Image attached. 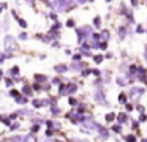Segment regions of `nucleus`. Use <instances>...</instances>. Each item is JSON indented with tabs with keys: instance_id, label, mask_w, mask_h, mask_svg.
I'll return each instance as SVG.
<instances>
[{
	"instance_id": "nucleus-1",
	"label": "nucleus",
	"mask_w": 147,
	"mask_h": 142,
	"mask_svg": "<svg viewBox=\"0 0 147 142\" xmlns=\"http://www.w3.org/2000/svg\"><path fill=\"white\" fill-rule=\"evenodd\" d=\"M3 46H5V52H14V50L19 49L18 46V41L13 35H5L3 38Z\"/></svg>"
},
{
	"instance_id": "nucleus-2",
	"label": "nucleus",
	"mask_w": 147,
	"mask_h": 142,
	"mask_svg": "<svg viewBox=\"0 0 147 142\" xmlns=\"http://www.w3.org/2000/svg\"><path fill=\"white\" fill-rule=\"evenodd\" d=\"M93 33V28L90 25H82V27L76 28V36H78V41L82 43L84 40H89L90 35Z\"/></svg>"
},
{
	"instance_id": "nucleus-3",
	"label": "nucleus",
	"mask_w": 147,
	"mask_h": 142,
	"mask_svg": "<svg viewBox=\"0 0 147 142\" xmlns=\"http://www.w3.org/2000/svg\"><path fill=\"white\" fill-rule=\"evenodd\" d=\"M93 101H95L96 104H103V106H109L108 100H106V93L105 90H103V87H98L95 90V96H93Z\"/></svg>"
},
{
	"instance_id": "nucleus-4",
	"label": "nucleus",
	"mask_w": 147,
	"mask_h": 142,
	"mask_svg": "<svg viewBox=\"0 0 147 142\" xmlns=\"http://www.w3.org/2000/svg\"><path fill=\"white\" fill-rule=\"evenodd\" d=\"M144 88L142 87H133L130 90V96H131V100H134V103H138V101H139V98L142 96L144 95Z\"/></svg>"
},
{
	"instance_id": "nucleus-5",
	"label": "nucleus",
	"mask_w": 147,
	"mask_h": 142,
	"mask_svg": "<svg viewBox=\"0 0 147 142\" xmlns=\"http://www.w3.org/2000/svg\"><path fill=\"white\" fill-rule=\"evenodd\" d=\"M84 68H87V63L86 62H81V60H78V62H74V60H73V63H71V65H70V69H71V71H82V69Z\"/></svg>"
},
{
	"instance_id": "nucleus-6",
	"label": "nucleus",
	"mask_w": 147,
	"mask_h": 142,
	"mask_svg": "<svg viewBox=\"0 0 147 142\" xmlns=\"http://www.w3.org/2000/svg\"><path fill=\"white\" fill-rule=\"evenodd\" d=\"M21 93H22V95H26V96H33V93H35V92H33V88H32V85H30V84H27V82H26V84H24L22 85V88H21Z\"/></svg>"
},
{
	"instance_id": "nucleus-7",
	"label": "nucleus",
	"mask_w": 147,
	"mask_h": 142,
	"mask_svg": "<svg viewBox=\"0 0 147 142\" xmlns=\"http://www.w3.org/2000/svg\"><path fill=\"white\" fill-rule=\"evenodd\" d=\"M52 69H54L57 74H65V73L70 69V66L65 65V63H59V65H54V68H52Z\"/></svg>"
},
{
	"instance_id": "nucleus-8",
	"label": "nucleus",
	"mask_w": 147,
	"mask_h": 142,
	"mask_svg": "<svg viewBox=\"0 0 147 142\" xmlns=\"http://www.w3.org/2000/svg\"><path fill=\"white\" fill-rule=\"evenodd\" d=\"M98 137L96 139H100V141H106V139H109V129L108 128H105V126L101 125V128L98 129Z\"/></svg>"
},
{
	"instance_id": "nucleus-9",
	"label": "nucleus",
	"mask_w": 147,
	"mask_h": 142,
	"mask_svg": "<svg viewBox=\"0 0 147 142\" xmlns=\"http://www.w3.org/2000/svg\"><path fill=\"white\" fill-rule=\"evenodd\" d=\"M76 92H78V84H76V82H68V84H67V96L74 95Z\"/></svg>"
},
{
	"instance_id": "nucleus-10",
	"label": "nucleus",
	"mask_w": 147,
	"mask_h": 142,
	"mask_svg": "<svg viewBox=\"0 0 147 142\" xmlns=\"http://www.w3.org/2000/svg\"><path fill=\"white\" fill-rule=\"evenodd\" d=\"M49 110H51L52 117H57V115H60V114H62V110H60V107L57 106V103H52L51 106H49Z\"/></svg>"
},
{
	"instance_id": "nucleus-11",
	"label": "nucleus",
	"mask_w": 147,
	"mask_h": 142,
	"mask_svg": "<svg viewBox=\"0 0 147 142\" xmlns=\"http://www.w3.org/2000/svg\"><path fill=\"white\" fill-rule=\"evenodd\" d=\"M130 28H127V27H119V30H117V35H119V38L120 40H125L127 38V35L130 33Z\"/></svg>"
},
{
	"instance_id": "nucleus-12",
	"label": "nucleus",
	"mask_w": 147,
	"mask_h": 142,
	"mask_svg": "<svg viewBox=\"0 0 147 142\" xmlns=\"http://www.w3.org/2000/svg\"><path fill=\"white\" fill-rule=\"evenodd\" d=\"M48 36L51 38V41L52 40H59V38H60V32H59L57 28H51V30L48 32Z\"/></svg>"
},
{
	"instance_id": "nucleus-13",
	"label": "nucleus",
	"mask_w": 147,
	"mask_h": 142,
	"mask_svg": "<svg viewBox=\"0 0 147 142\" xmlns=\"http://www.w3.org/2000/svg\"><path fill=\"white\" fill-rule=\"evenodd\" d=\"M115 118H117V122H119V123H122V125H125V123H127L128 120H130V118H128V114H127V112L119 114V115L115 117Z\"/></svg>"
},
{
	"instance_id": "nucleus-14",
	"label": "nucleus",
	"mask_w": 147,
	"mask_h": 142,
	"mask_svg": "<svg viewBox=\"0 0 147 142\" xmlns=\"http://www.w3.org/2000/svg\"><path fill=\"white\" fill-rule=\"evenodd\" d=\"M14 101H16L18 104H27V103H29V96H26V95L21 93L18 98H14Z\"/></svg>"
},
{
	"instance_id": "nucleus-15",
	"label": "nucleus",
	"mask_w": 147,
	"mask_h": 142,
	"mask_svg": "<svg viewBox=\"0 0 147 142\" xmlns=\"http://www.w3.org/2000/svg\"><path fill=\"white\" fill-rule=\"evenodd\" d=\"M11 122H13V120L10 118V115H2V114H0V123H3V125L10 126Z\"/></svg>"
},
{
	"instance_id": "nucleus-16",
	"label": "nucleus",
	"mask_w": 147,
	"mask_h": 142,
	"mask_svg": "<svg viewBox=\"0 0 147 142\" xmlns=\"http://www.w3.org/2000/svg\"><path fill=\"white\" fill-rule=\"evenodd\" d=\"M115 82H117V85H120V87H125V85H128V77L123 74V77H122V76H120V77H117V81H115Z\"/></svg>"
},
{
	"instance_id": "nucleus-17",
	"label": "nucleus",
	"mask_w": 147,
	"mask_h": 142,
	"mask_svg": "<svg viewBox=\"0 0 147 142\" xmlns=\"http://www.w3.org/2000/svg\"><path fill=\"white\" fill-rule=\"evenodd\" d=\"M32 106L35 107V109H41V107L45 106V103H43V100H38V98H35V100H32Z\"/></svg>"
},
{
	"instance_id": "nucleus-18",
	"label": "nucleus",
	"mask_w": 147,
	"mask_h": 142,
	"mask_svg": "<svg viewBox=\"0 0 147 142\" xmlns=\"http://www.w3.org/2000/svg\"><path fill=\"white\" fill-rule=\"evenodd\" d=\"M35 81L40 82V84H45V82L49 81V79H48V76H45V74H35Z\"/></svg>"
},
{
	"instance_id": "nucleus-19",
	"label": "nucleus",
	"mask_w": 147,
	"mask_h": 142,
	"mask_svg": "<svg viewBox=\"0 0 147 142\" xmlns=\"http://www.w3.org/2000/svg\"><path fill=\"white\" fill-rule=\"evenodd\" d=\"M19 66H18V65H14V66H11V68H10V76H11V77H14V76H19Z\"/></svg>"
},
{
	"instance_id": "nucleus-20",
	"label": "nucleus",
	"mask_w": 147,
	"mask_h": 142,
	"mask_svg": "<svg viewBox=\"0 0 147 142\" xmlns=\"http://www.w3.org/2000/svg\"><path fill=\"white\" fill-rule=\"evenodd\" d=\"M16 21H18V24H19V25H21V27H22V28H24V30H26V28H27V27H29V24H27V21H26V19H22V17H18V19H16Z\"/></svg>"
},
{
	"instance_id": "nucleus-21",
	"label": "nucleus",
	"mask_w": 147,
	"mask_h": 142,
	"mask_svg": "<svg viewBox=\"0 0 147 142\" xmlns=\"http://www.w3.org/2000/svg\"><path fill=\"white\" fill-rule=\"evenodd\" d=\"M115 117H117V115H115L114 112H109V114H106L105 118H106V122H108V123H111V122H114V120H115Z\"/></svg>"
},
{
	"instance_id": "nucleus-22",
	"label": "nucleus",
	"mask_w": 147,
	"mask_h": 142,
	"mask_svg": "<svg viewBox=\"0 0 147 142\" xmlns=\"http://www.w3.org/2000/svg\"><path fill=\"white\" fill-rule=\"evenodd\" d=\"M93 27H96V28L101 27V17H100V16H95V17H93Z\"/></svg>"
},
{
	"instance_id": "nucleus-23",
	"label": "nucleus",
	"mask_w": 147,
	"mask_h": 142,
	"mask_svg": "<svg viewBox=\"0 0 147 142\" xmlns=\"http://www.w3.org/2000/svg\"><path fill=\"white\" fill-rule=\"evenodd\" d=\"M112 131H114V133H117V134H120V133H122V123H119L117 122V125H112Z\"/></svg>"
},
{
	"instance_id": "nucleus-24",
	"label": "nucleus",
	"mask_w": 147,
	"mask_h": 142,
	"mask_svg": "<svg viewBox=\"0 0 147 142\" xmlns=\"http://www.w3.org/2000/svg\"><path fill=\"white\" fill-rule=\"evenodd\" d=\"M18 114H19V115H27V117H32V115H33V110H26V109H21V110H18Z\"/></svg>"
},
{
	"instance_id": "nucleus-25",
	"label": "nucleus",
	"mask_w": 147,
	"mask_h": 142,
	"mask_svg": "<svg viewBox=\"0 0 147 142\" xmlns=\"http://www.w3.org/2000/svg\"><path fill=\"white\" fill-rule=\"evenodd\" d=\"M119 103H120V104L128 103V98H127V95H125V93H120V95H119Z\"/></svg>"
},
{
	"instance_id": "nucleus-26",
	"label": "nucleus",
	"mask_w": 147,
	"mask_h": 142,
	"mask_svg": "<svg viewBox=\"0 0 147 142\" xmlns=\"http://www.w3.org/2000/svg\"><path fill=\"white\" fill-rule=\"evenodd\" d=\"M38 131H40V123H33V125H32V128H30V133L36 134Z\"/></svg>"
},
{
	"instance_id": "nucleus-27",
	"label": "nucleus",
	"mask_w": 147,
	"mask_h": 142,
	"mask_svg": "<svg viewBox=\"0 0 147 142\" xmlns=\"http://www.w3.org/2000/svg\"><path fill=\"white\" fill-rule=\"evenodd\" d=\"M100 35H101V40H105V41H108L109 38H111V35H109V32H108V30H103Z\"/></svg>"
},
{
	"instance_id": "nucleus-28",
	"label": "nucleus",
	"mask_w": 147,
	"mask_h": 142,
	"mask_svg": "<svg viewBox=\"0 0 147 142\" xmlns=\"http://www.w3.org/2000/svg\"><path fill=\"white\" fill-rule=\"evenodd\" d=\"M103 60H105V57H103L101 54H98V55H95V57H93V62H95L96 65H98V63H101Z\"/></svg>"
},
{
	"instance_id": "nucleus-29",
	"label": "nucleus",
	"mask_w": 147,
	"mask_h": 142,
	"mask_svg": "<svg viewBox=\"0 0 147 142\" xmlns=\"http://www.w3.org/2000/svg\"><path fill=\"white\" fill-rule=\"evenodd\" d=\"M68 104H70V106H78V100L70 95V98H68Z\"/></svg>"
},
{
	"instance_id": "nucleus-30",
	"label": "nucleus",
	"mask_w": 147,
	"mask_h": 142,
	"mask_svg": "<svg viewBox=\"0 0 147 142\" xmlns=\"http://www.w3.org/2000/svg\"><path fill=\"white\" fill-rule=\"evenodd\" d=\"M89 74H92V69H89V68H84L82 71H81V76H82V77H87Z\"/></svg>"
},
{
	"instance_id": "nucleus-31",
	"label": "nucleus",
	"mask_w": 147,
	"mask_h": 142,
	"mask_svg": "<svg viewBox=\"0 0 147 142\" xmlns=\"http://www.w3.org/2000/svg\"><path fill=\"white\" fill-rule=\"evenodd\" d=\"M106 47H108V41H100V44H98V49H101V50H106Z\"/></svg>"
},
{
	"instance_id": "nucleus-32",
	"label": "nucleus",
	"mask_w": 147,
	"mask_h": 142,
	"mask_svg": "<svg viewBox=\"0 0 147 142\" xmlns=\"http://www.w3.org/2000/svg\"><path fill=\"white\" fill-rule=\"evenodd\" d=\"M19 126H21V123H19V122H16V123H14V122H11V125L8 126V128H10L11 131H14V129H18Z\"/></svg>"
},
{
	"instance_id": "nucleus-33",
	"label": "nucleus",
	"mask_w": 147,
	"mask_h": 142,
	"mask_svg": "<svg viewBox=\"0 0 147 142\" xmlns=\"http://www.w3.org/2000/svg\"><path fill=\"white\" fill-rule=\"evenodd\" d=\"M27 38H29V35H27V32H22V33H19V36H18V40H21V41H27Z\"/></svg>"
},
{
	"instance_id": "nucleus-34",
	"label": "nucleus",
	"mask_w": 147,
	"mask_h": 142,
	"mask_svg": "<svg viewBox=\"0 0 147 142\" xmlns=\"http://www.w3.org/2000/svg\"><path fill=\"white\" fill-rule=\"evenodd\" d=\"M8 27H10V19L5 17L3 19V32H8Z\"/></svg>"
},
{
	"instance_id": "nucleus-35",
	"label": "nucleus",
	"mask_w": 147,
	"mask_h": 142,
	"mask_svg": "<svg viewBox=\"0 0 147 142\" xmlns=\"http://www.w3.org/2000/svg\"><path fill=\"white\" fill-rule=\"evenodd\" d=\"M19 95H21V92H19V90H10V96L13 98V100H14V98H18Z\"/></svg>"
},
{
	"instance_id": "nucleus-36",
	"label": "nucleus",
	"mask_w": 147,
	"mask_h": 142,
	"mask_svg": "<svg viewBox=\"0 0 147 142\" xmlns=\"http://www.w3.org/2000/svg\"><path fill=\"white\" fill-rule=\"evenodd\" d=\"M62 82H63V81H62V77H54L51 81V85H59V84H62Z\"/></svg>"
},
{
	"instance_id": "nucleus-37",
	"label": "nucleus",
	"mask_w": 147,
	"mask_h": 142,
	"mask_svg": "<svg viewBox=\"0 0 147 142\" xmlns=\"http://www.w3.org/2000/svg\"><path fill=\"white\" fill-rule=\"evenodd\" d=\"M54 133H55V131H54L52 128H48V129H46V133H45V134H46V137H48V139H51Z\"/></svg>"
},
{
	"instance_id": "nucleus-38",
	"label": "nucleus",
	"mask_w": 147,
	"mask_h": 142,
	"mask_svg": "<svg viewBox=\"0 0 147 142\" xmlns=\"http://www.w3.org/2000/svg\"><path fill=\"white\" fill-rule=\"evenodd\" d=\"M67 27H70V28L76 27V22H74V19H68V21H67Z\"/></svg>"
},
{
	"instance_id": "nucleus-39",
	"label": "nucleus",
	"mask_w": 147,
	"mask_h": 142,
	"mask_svg": "<svg viewBox=\"0 0 147 142\" xmlns=\"http://www.w3.org/2000/svg\"><path fill=\"white\" fill-rule=\"evenodd\" d=\"M125 141H128V142H134V141H136V136H134V134H130V136H125Z\"/></svg>"
},
{
	"instance_id": "nucleus-40",
	"label": "nucleus",
	"mask_w": 147,
	"mask_h": 142,
	"mask_svg": "<svg viewBox=\"0 0 147 142\" xmlns=\"http://www.w3.org/2000/svg\"><path fill=\"white\" fill-rule=\"evenodd\" d=\"M13 82H14V79H11V77H7V79H5V84H7V87H13Z\"/></svg>"
},
{
	"instance_id": "nucleus-41",
	"label": "nucleus",
	"mask_w": 147,
	"mask_h": 142,
	"mask_svg": "<svg viewBox=\"0 0 147 142\" xmlns=\"http://www.w3.org/2000/svg\"><path fill=\"white\" fill-rule=\"evenodd\" d=\"M7 59H8V57H7V52H0V65H2V63H3Z\"/></svg>"
},
{
	"instance_id": "nucleus-42",
	"label": "nucleus",
	"mask_w": 147,
	"mask_h": 142,
	"mask_svg": "<svg viewBox=\"0 0 147 142\" xmlns=\"http://www.w3.org/2000/svg\"><path fill=\"white\" fill-rule=\"evenodd\" d=\"M92 74H93V76H96V77H100V76H101V69H98V68L92 69Z\"/></svg>"
},
{
	"instance_id": "nucleus-43",
	"label": "nucleus",
	"mask_w": 147,
	"mask_h": 142,
	"mask_svg": "<svg viewBox=\"0 0 147 142\" xmlns=\"http://www.w3.org/2000/svg\"><path fill=\"white\" fill-rule=\"evenodd\" d=\"M8 8V3L7 2H2L0 3V14H2V11H3V9H7Z\"/></svg>"
},
{
	"instance_id": "nucleus-44",
	"label": "nucleus",
	"mask_w": 147,
	"mask_h": 142,
	"mask_svg": "<svg viewBox=\"0 0 147 142\" xmlns=\"http://www.w3.org/2000/svg\"><path fill=\"white\" fill-rule=\"evenodd\" d=\"M49 17H51L52 19V21H57V13H55V11H51V13H49Z\"/></svg>"
},
{
	"instance_id": "nucleus-45",
	"label": "nucleus",
	"mask_w": 147,
	"mask_h": 142,
	"mask_svg": "<svg viewBox=\"0 0 147 142\" xmlns=\"http://www.w3.org/2000/svg\"><path fill=\"white\" fill-rule=\"evenodd\" d=\"M24 2L29 3V5L32 6V8H36V2H35V0H24Z\"/></svg>"
},
{
	"instance_id": "nucleus-46",
	"label": "nucleus",
	"mask_w": 147,
	"mask_h": 142,
	"mask_svg": "<svg viewBox=\"0 0 147 142\" xmlns=\"http://www.w3.org/2000/svg\"><path fill=\"white\" fill-rule=\"evenodd\" d=\"M73 60H74V62H78V60H82V54H74V55H73Z\"/></svg>"
},
{
	"instance_id": "nucleus-47",
	"label": "nucleus",
	"mask_w": 147,
	"mask_h": 142,
	"mask_svg": "<svg viewBox=\"0 0 147 142\" xmlns=\"http://www.w3.org/2000/svg\"><path fill=\"white\" fill-rule=\"evenodd\" d=\"M125 109H127V112H131V110H133V104L125 103Z\"/></svg>"
},
{
	"instance_id": "nucleus-48",
	"label": "nucleus",
	"mask_w": 147,
	"mask_h": 142,
	"mask_svg": "<svg viewBox=\"0 0 147 142\" xmlns=\"http://www.w3.org/2000/svg\"><path fill=\"white\" fill-rule=\"evenodd\" d=\"M138 126H139V120H133V123H131V128L136 129Z\"/></svg>"
},
{
	"instance_id": "nucleus-49",
	"label": "nucleus",
	"mask_w": 147,
	"mask_h": 142,
	"mask_svg": "<svg viewBox=\"0 0 147 142\" xmlns=\"http://www.w3.org/2000/svg\"><path fill=\"white\" fill-rule=\"evenodd\" d=\"M142 32H144L142 25H136V33H142Z\"/></svg>"
},
{
	"instance_id": "nucleus-50",
	"label": "nucleus",
	"mask_w": 147,
	"mask_h": 142,
	"mask_svg": "<svg viewBox=\"0 0 147 142\" xmlns=\"http://www.w3.org/2000/svg\"><path fill=\"white\" fill-rule=\"evenodd\" d=\"M87 2H89V0H74L76 5H84V3H87Z\"/></svg>"
},
{
	"instance_id": "nucleus-51",
	"label": "nucleus",
	"mask_w": 147,
	"mask_h": 142,
	"mask_svg": "<svg viewBox=\"0 0 147 142\" xmlns=\"http://www.w3.org/2000/svg\"><path fill=\"white\" fill-rule=\"evenodd\" d=\"M144 120H147V115L144 112H141V117H139V122H144Z\"/></svg>"
},
{
	"instance_id": "nucleus-52",
	"label": "nucleus",
	"mask_w": 147,
	"mask_h": 142,
	"mask_svg": "<svg viewBox=\"0 0 147 142\" xmlns=\"http://www.w3.org/2000/svg\"><path fill=\"white\" fill-rule=\"evenodd\" d=\"M136 110L138 112H144V107L141 106V104H136Z\"/></svg>"
},
{
	"instance_id": "nucleus-53",
	"label": "nucleus",
	"mask_w": 147,
	"mask_h": 142,
	"mask_svg": "<svg viewBox=\"0 0 147 142\" xmlns=\"http://www.w3.org/2000/svg\"><path fill=\"white\" fill-rule=\"evenodd\" d=\"M130 2H131V5H133L134 8H136V6H138V0H130Z\"/></svg>"
},
{
	"instance_id": "nucleus-54",
	"label": "nucleus",
	"mask_w": 147,
	"mask_h": 142,
	"mask_svg": "<svg viewBox=\"0 0 147 142\" xmlns=\"http://www.w3.org/2000/svg\"><path fill=\"white\" fill-rule=\"evenodd\" d=\"M3 77H5V74H3V69H0V81H2Z\"/></svg>"
},
{
	"instance_id": "nucleus-55",
	"label": "nucleus",
	"mask_w": 147,
	"mask_h": 142,
	"mask_svg": "<svg viewBox=\"0 0 147 142\" xmlns=\"http://www.w3.org/2000/svg\"><path fill=\"white\" fill-rule=\"evenodd\" d=\"M46 59V54H40V60H45Z\"/></svg>"
},
{
	"instance_id": "nucleus-56",
	"label": "nucleus",
	"mask_w": 147,
	"mask_h": 142,
	"mask_svg": "<svg viewBox=\"0 0 147 142\" xmlns=\"http://www.w3.org/2000/svg\"><path fill=\"white\" fill-rule=\"evenodd\" d=\"M144 57H146V60H147V47H146V50H144Z\"/></svg>"
},
{
	"instance_id": "nucleus-57",
	"label": "nucleus",
	"mask_w": 147,
	"mask_h": 142,
	"mask_svg": "<svg viewBox=\"0 0 147 142\" xmlns=\"http://www.w3.org/2000/svg\"><path fill=\"white\" fill-rule=\"evenodd\" d=\"M106 2H108V3H109V2H112V0H106Z\"/></svg>"
}]
</instances>
